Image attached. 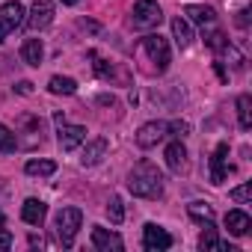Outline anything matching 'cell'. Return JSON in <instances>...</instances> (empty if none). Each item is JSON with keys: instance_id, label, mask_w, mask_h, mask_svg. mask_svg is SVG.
Returning <instances> with one entry per match:
<instances>
[{"instance_id": "8d00e7d4", "label": "cell", "mask_w": 252, "mask_h": 252, "mask_svg": "<svg viewBox=\"0 0 252 252\" xmlns=\"http://www.w3.org/2000/svg\"><path fill=\"white\" fill-rule=\"evenodd\" d=\"M30 246H33V249H36V246H45V240H42V237H36V234H30Z\"/></svg>"}, {"instance_id": "3957f363", "label": "cell", "mask_w": 252, "mask_h": 252, "mask_svg": "<svg viewBox=\"0 0 252 252\" xmlns=\"http://www.w3.org/2000/svg\"><path fill=\"white\" fill-rule=\"evenodd\" d=\"M160 21H163V9L155 3V0H137V3H134V12H131L134 30L149 33V30L160 27Z\"/></svg>"}, {"instance_id": "83f0119b", "label": "cell", "mask_w": 252, "mask_h": 252, "mask_svg": "<svg viewBox=\"0 0 252 252\" xmlns=\"http://www.w3.org/2000/svg\"><path fill=\"white\" fill-rule=\"evenodd\" d=\"M228 199H231V202H237V205H246V202L252 199V184L246 181V184H240V187H234V190L228 193Z\"/></svg>"}, {"instance_id": "f546056e", "label": "cell", "mask_w": 252, "mask_h": 252, "mask_svg": "<svg viewBox=\"0 0 252 252\" xmlns=\"http://www.w3.org/2000/svg\"><path fill=\"white\" fill-rule=\"evenodd\" d=\"M187 134H190V125H187V122H181V119L169 122V137H178V140H184Z\"/></svg>"}, {"instance_id": "d6a6232c", "label": "cell", "mask_w": 252, "mask_h": 252, "mask_svg": "<svg viewBox=\"0 0 252 252\" xmlns=\"http://www.w3.org/2000/svg\"><path fill=\"white\" fill-rule=\"evenodd\" d=\"M15 89H18L21 95H30V92H33V83H30V80H21V83H18Z\"/></svg>"}, {"instance_id": "6da1fadb", "label": "cell", "mask_w": 252, "mask_h": 252, "mask_svg": "<svg viewBox=\"0 0 252 252\" xmlns=\"http://www.w3.org/2000/svg\"><path fill=\"white\" fill-rule=\"evenodd\" d=\"M128 190L140 199H160L163 196V172L152 160H140L128 172Z\"/></svg>"}, {"instance_id": "603a6c76", "label": "cell", "mask_w": 252, "mask_h": 252, "mask_svg": "<svg viewBox=\"0 0 252 252\" xmlns=\"http://www.w3.org/2000/svg\"><path fill=\"white\" fill-rule=\"evenodd\" d=\"M48 89H51L54 95H74V92H77V80H71V77H60V74H54V77L48 80Z\"/></svg>"}, {"instance_id": "4fadbf2b", "label": "cell", "mask_w": 252, "mask_h": 252, "mask_svg": "<svg viewBox=\"0 0 252 252\" xmlns=\"http://www.w3.org/2000/svg\"><path fill=\"white\" fill-rule=\"evenodd\" d=\"M92 246L98 249V252H119L125 243H122V237L116 234V231H107V228H101V225H92Z\"/></svg>"}, {"instance_id": "d590c367", "label": "cell", "mask_w": 252, "mask_h": 252, "mask_svg": "<svg viewBox=\"0 0 252 252\" xmlns=\"http://www.w3.org/2000/svg\"><path fill=\"white\" fill-rule=\"evenodd\" d=\"M98 104H116V98L113 95H98Z\"/></svg>"}, {"instance_id": "836d02e7", "label": "cell", "mask_w": 252, "mask_h": 252, "mask_svg": "<svg viewBox=\"0 0 252 252\" xmlns=\"http://www.w3.org/2000/svg\"><path fill=\"white\" fill-rule=\"evenodd\" d=\"M80 27H83V30H89V33H98V30H101V27H98L95 21H86V18L80 21Z\"/></svg>"}, {"instance_id": "484cf974", "label": "cell", "mask_w": 252, "mask_h": 252, "mask_svg": "<svg viewBox=\"0 0 252 252\" xmlns=\"http://www.w3.org/2000/svg\"><path fill=\"white\" fill-rule=\"evenodd\" d=\"M18 149V137L6 128V125H0V155H12Z\"/></svg>"}, {"instance_id": "7a4b0ae2", "label": "cell", "mask_w": 252, "mask_h": 252, "mask_svg": "<svg viewBox=\"0 0 252 252\" xmlns=\"http://www.w3.org/2000/svg\"><path fill=\"white\" fill-rule=\"evenodd\" d=\"M80 225H83V211L80 208H60V214L54 220V228H57V237L65 249L74 246V237H77Z\"/></svg>"}, {"instance_id": "f35d334b", "label": "cell", "mask_w": 252, "mask_h": 252, "mask_svg": "<svg viewBox=\"0 0 252 252\" xmlns=\"http://www.w3.org/2000/svg\"><path fill=\"white\" fill-rule=\"evenodd\" d=\"M63 3H65V6H74V3H77V0H63Z\"/></svg>"}, {"instance_id": "ac0fdd59", "label": "cell", "mask_w": 252, "mask_h": 252, "mask_svg": "<svg viewBox=\"0 0 252 252\" xmlns=\"http://www.w3.org/2000/svg\"><path fill=\"white\" fill-rule=\"evenodd\" d=\"M225 228H228V234L243 237V234L252 228V220H249L246 211H228V214H225Z\"/></svg>"}, {"instance_id": "5b68a950", "label": "cell", "mask_w": 252, "mask_h": 252, "mask_svg": "<svg viewBox=\"0 0 252 252\" xmlns=\"http://www.w3.org/2000/svg\"><path fill=\"white\" fill-rule=\"evenodd\" d=\"M21 24H24V6L18 0H9L0 6V42H6V36L15 33Z\"/></svg>"}, {"instance_id": "277c9868", "label": "cell", "mask_w": 252, "mask_h": 252, "mask_svg": "<svg viewBox=\"0 0 252 252\" xmlns=\"http://www.w3.org/2000/svg\"><path fill=\"white\" fill-rule=\"evenodd\" d=\"M143 54L155 63V68H158V74L160 71H166L169 68V63H172V51H169V42L160 36V33H149L146 39H143Z\"/></svg>"}, {"instance_id": "7402d4cb", "label": "cell", "mask_w": 252, "mask_h": 252, "mask_svg": "<svg viewBox=\"0 0 252 252\" xmlns=\"http://www.w3.org/2000/svg\"><path fill=\"white\" fill-rule=\"evenodd\" d=\"M237 125L243 131L252 128V98L249 95H237Z\"/></svg>"}, {"instance_id": "5bb4252c", "label": "cell", "mask_w": 252, "mask_h": 252, "mask_svg": "<svg viewBox=\"0 0 252 252\" xmlns=\"http://www.w3.org/2000/svg\"><path fill=\"white\" fill-rule=\"evenodd\" d=\"M166 166L172 169V172H187V166H190V160H187V149H184V143L181 140H175V143H169L166 146Z\"/></svg>"}, {"instance_id": "d6986e66", "label": "cell", "mask_w": 252, "mask_h": 252, "mask_svg": "<svg viewBox=\"0 0 252 252\" xmlns=\"http://www.w3.org/2000/svg\"><path fill=\"white\" fill-rule=\"evenodd\" d=\"M42 57H45L42 39H24V45H21V60H24L27 65H33V68H39V65H42Z\"/></svg>"}, {"instance_id": "9a60e30c", "label": "cell", "mask_w": 252, "mask_h": 252, "mask_svg": "<svg viewBox=\"0 0 252 252\" xmlns=\"http://www.w3.org/2000/svg\"><path fill=\"white\" fill-rule=\"evenodd\" d=\"M45 217H48V205H45L42 199H27V202L21 205V220H24L27 225H42Z\"/></svg>"}, {"instance_id": "4dcf8cb0", "label": "cell", "mask_w": 252, "mask_h": 252, "mask_svg": "<svg viewBox=\"0 0 252 252\" xmlns=\"http://www.w3.org/2000/svg\"><path fill=\"white\" fill-rule=\"evenodd\" d=\"M12 243H15V237L6 228H0V249H12Z\"/></svg>"}, {"instance_id": "52a82bcc", "label": "cell", "mask_w": 252, "mask_h": 252, "mask_svg": "<svg viewBox=\"0 0 252 252\" xmlns=\"http://www.w3.org/2000/svg\"><path fill=\"white\" fill-rule=\"evenodd\" d=\"M57 143L63 152H74L86 143V128L83 125H57Z\"/></svg>"}, {"instance_id": "ffe728a7", "label": "cell", "mask_w": 252, "mask_h": 252, "mask_svg": "<svg viewBox=\"0 0 252 252\" xmlns=\"http://www.w3.org/2000/svg\"><path fill=\"white\" fill-rule=\"evenodd\" d=\"M172 36H175V42H178V48H190L193 45V27H190V21L187 18H172Z\"/></svg>"}, {"instance_id": "e0dca14e", "label": "cell", "mask_w": 252, "mask_h": 252, "mask_svg": "<svg viewBox=\"0 0 252 252\" xmlns=\"http://www.w3.org/2000/svg\"><path fill=\"white\" fill-rule=\"evenodd\" d=\"M104 155H107V140H92V143H86V149H83V155H80V166H98L101 160H104Z\"/></svg>"}, {"instance_id": "7c38bea8", "label": "cell", "mask_w": 252, "mask_h": 252, "mask_svg": "<svg viewBox=\"0 0 252 252\" xmlns=\"http://www.w3.org/2000/svg\"><path fill=\"white\" fill-rule=\"evenodd\" d=\"M184 15H187V21H190V24H199L202 30H208V27H214V24H217V9H214V6L190 3V6H184Z\"/></svg>"}, {"instance_id": "4316f807", "label": "cell", "mask_w": 252, "mask_h": 252, "mask_svg": "<svg viewBox=\"0 0 252 252\" xmlns=\"http://www.w3.org/2000/svg\"><path fill=\"white\" fill-rule=\"evenodd\" d=\"M107 217H110L113 225H119V222L125 220V205H122L119 196H110V202H107Z\"/></svg>"}, {"instance_id": "74e56055", "label": "cell", "mask_w": 252, "mask_h": 252, "mask_svg": "<svg viewBox=\"0 0 252 252\" xmlns=\"http://www.w3.org/2000/svg\"><path fill=\"white\" fill-rule=\"evenodd\" d=\"M3 222H6V217H3V211H0V228H3Z\"/></svg>"}, {"instance_id": "9c48e42d", "label": "cell", "mask_w": 252, "mask_h": 252, "mask_svg": "<svg viewBox=\"0 0 252 252\" xmlns=\"http://www.w3.org/2000/svg\"><path fill=\"white\" fill-rule=\"evenodd\" d=\"M54 24V3H48V0H36V6L30 9V18H27V27L42 33Z\"/></svg>"}, {"instance_id": "8fae6325", "label": "cell", "mask_w": 252, "mask_h": 252, "mask_svg": "<svg viewBox=\"0 0 252 252\" xmlns=\"http://www.w3.org/2000/svg\"><path fill=\"white\" fill-rule=\"evenodd\" d=\"M89 60H92V68H95V74L101 77V80H119V83H128V74H125L122 68H116L113 63H107L98 51H89Z\"/></svg>"}, {"instance_id": "2e32d148", "label": "cell", "mask_w": 252, "mask_h": 252, "mask_svg": "<svg viewBox=\"0 0 252 252\" xmlns=\"http://www.w3.org/2000/svg\"><path fill=\"white\" fill-rule=\"evenodd\" d=\"M202 228H205L202 237H199V249H202V252H211V249H214V252H225V249H228V252H237L234 246H228L225 240H220V234H217L214 225H202Z\"/></svg>"}, {"instance_id": "8992f818", "label": "cell", "mask_w": 252, "mask_h": 252, "mask_svg": "<svg viewBox=\"0 0 252 252\" xmlns=\"http://www.w3.org/2000/svg\"><path fill=\"white\" fill-rule=\"evenodd\" d=\"M169 137V122H146L143 128L137 131V146L140 149H155L158 143H163Z\"/></svg>"}, {"instance_id": "44dd1931", "label": "cell", "mask_w": 252, "mask_h": 252, "mask_svg": "<svg viewBox=\"0 0 252 252\" xmlns=\"http://www.w3.org/2000/svg\"><path fill=\"white\" fill-rule=\"evenodd\" d=\"M24 172L33 175V178H48V175L57 172V163L54 160H27L24 163Z\"/></svg>"}, {"instance_id": "1f68e13d", "label": "cell", "mask_w": 252, "mask_h": 252, "mask_svg": "<svg viewBox=\"0 0 252 252\" xmlns=\"http://www.w3.org/2000/svg\"><path fill=\"white\" fill-rule=\"evenodd\" d=\"M234 21H237V27H249V9H240Z\"/></svg>"}, {"instance_id": "d4e9b609", "label": "cell", "mask_w": 252, "mask_h": 252, "mask_svg": "<svg viewBox=\"0 0 252 252\" xmlns=\"http://www.w3.org/2000/svg\"><path fill=\"white\" fill-rule=\"evenodd\" d=\"M202 36H205V45H208L211 51H217V54H220V51H222V48L228 45L225 33H222V30H220L217 24H214V27H208V30H202Z\"/></svg>"}, {"instance_id": "f1b7e54d", "label": "cell", "mask_w": 252, "mask_h": 252, "mask_svg": "<svg viewBox=\"0 0 252 252\" xmlns=\"http://www.w3.org/2000/svg\"><path fill=\"white\" fill-rule=\"evenodd\" d=\"M220 54H222V57H225V60H228V63H231L234 68H243V54H240V51H237L234 45H225V48H222Z\"/></svg>"}, {"instance_id": "ba28073f", "label": "cell", "mask_w": 252, "mask_h": 252, "mask_svg": "<svg viewBox=\"0 0 252 252\" xmlns=\"http://www.w3.org/2000/svg\"><path fill=\"white\" fill-rule=\"evenodd\" d=\"M231 166H228V143H220L211 155V184H222L228 178Z\"/></svg>"}, {"instance_id": "cb8c5ba5", "label": "cell", "mask_w": 252, "mask_h": 252, "mask_svg": "<svg viewBox=\"0 0 252 252\" xmlns=\"http://www.w3.org/2000/svg\"><path fill=\"white\" fill-rule=\"evenodd\" d=\"M187 214H190L193 220H199L202 225H214V208H211L208 202H193V205H187Z\"/></svg>"}, {"instance_id": "30bf717a", "label": "cell", "mask_w": 252, "mask_h": 252, "mask_svg": "<svg viewBox=\"0 0 252 252\" xmlns=\"http://www.w3.org/2000/svg\"><path fill=\"white\" fill-rule=\"evenodd\" d=\"M143 246H146L149 252H158V249H169V246H172V234H169L166 228H160V225L149 222V225L143 228Z\"/></svg>"}, {"instance_id": "e575fe53", "label": "cell", "mask_w": 252, "mask_h": 252, "mask_svg": "<svg viewBox=\"0 0 252 252\" xmlns=\"http://www.w3.org/2000/svg\"><path fill=\"white\" fill-rule=\"evenodd\" d=\"M214 68H217V74H220V80H228V74H225V68H222V63H214Z\"/></svg>"}]
</instances>
